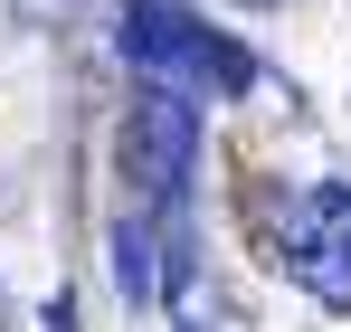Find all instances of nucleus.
Masks as SVG:
<instances>
[{"mask_svg": "<svg viewBox=\"0 0 351 332\" xmlns=\"http://www.w3.org/2000/svg\"><path fill=\"white\" fill-rule=\"evenodd\" d=\"M114 38L152 86H171L180 105H228V95L256 86V57L237 48L228 29H209L199 10H180V0H133Z\"/></svg>", "mask_w": 351, "mask_h": 332, "instance_id": "f257e3e1", "label": "nucleus"}, {"mask_svg": "<svg viewBox=\"0 0 351 332\" xmlns=\"http://www.w3.org/2000/svg\"><path fill=\"white\" fill-rule=\"evenodd\" d=\"M276 266H285L323 313H351V190L342 180H313V190L285 200V219H276Z\"/></svg>", "mask_w": 351, "mask_h": 332, "instance_id": "f03ea898", "label": "nucleus"}, {"mask_svg": "<svg viewBox=\"0 0 351 332\" xmlns=\"http://www.w3.org/2000/svg\"><path fill=\"white\" fill-rule=\"evenodd\" d=\"M114 162H123V190H133V209H171L190 162H199V114L180 105L171 86L162 95H143V105L123 114L114 133Z\"/></svg>", "mask_w": 351, "mask_h": 332, "instance_id": "7ed1b4c3", "label": "nucleus"}, {"mask_svg": "<svg viewBox=\"0 0 351 332\" xmlns=\"http://www.w3.org/2000/svg\"><path fill=\"white\" fill-rule=\"evenodd\" d=\"M38 10H48V0H38ZM58 10H66V0H58Z\"/></svg>", "mask_w": 351, "mask_h": 332, "instance_id": "20e7f679", "label": "nucleus"}]
</instances>
